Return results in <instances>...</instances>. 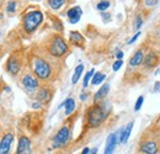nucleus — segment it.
<instances>
[{
    "instance_id": "1",
    "label": "nucleus",
    "mask_w": 160,
    "mask_h": 154,
    "mask_svg": "<svg viewBox=\"0 0 160 154\" xmlns=\"http://www.w3.org/2000/svg\"><path fill=\"white\" fill-rule=\"evenodd\" d=\"M108 116V111L103 104H94L86 114V126L90 130H95L102 126V123L106 121Z\"/></svg>"
},
{
    "instance_id": "2",
    "label": "nucleus",
    "mask_w": 160,
    "mask_h": 154,
    "mask_svg": "<svg viewBox=\"0 0 160 154\" xmlns=\"http://www.w3.org/2000/svg\"><path fill=\"white\" fill-rule=\"evenodd\" d=\"M31 69L33 72V75L38 80H43V81L49 80L52 77V72H53L51 63L40 56H35L32 58Z\"/></svg>"
},
{
    "instance_id": "3",
    "label": "nucleus",
    "mask_w": 160,
    "mask_h": 154,
    "mask_svg": "<svg viewBox=\"0 0 160 154\" xmlns=\"http://www.w3.org/2000/svg\"><path fill=\"white\" fill-rule=\"evenodd\" d=\"M70 139H72V125L64 123L53 137L52 147H53V149H57V151L64 149L68 146V143L70 142Z\"/></svg>"
},
{
    "instance_id": "4",
    "label": "nucleus",
    "mask_w": 160,
    "mask_h": 154,
    "mask_svg": "<svg viewBox=\"0 0 160 154\" xmlns=\"http://www.w3.org/2000/svg\"><path fill=\"white\" fill-rule=\"evenodd\" d=\"M42 21H43V14L40 10H33V11L27 13L23 16L22 27L26 33H32L37 30V27L42 23Z\"/></svg>"
},
{
    "instance_id": "5",
    "label": "nucleus",
    "mask_w": 160,
    "mask_h": 154,
    "mask_svg": "<svg viewBox=\"0 0 160 154\" xmlns=\"http://www.w3.org/2000/svg\"><path fill=\"white\" fill-rule=\"evenodd\" d=\"M68 43L65 42V39L63 38L59 35L53 36L49 39L48 46H47V51L52 57L59 58L63 57L67 52H68Z\"/></svg>"
},
{
    "instance_id": "6",
    "label": "nucleus",
    "mask_w": 160,
    "mask_h": 154,
    "mask_svg": "<svg viewBox=\"0 0 160 154\" xmlns=\"http://www.w3.org/2000/svg\"><path fill=\"white\" fill-rule=\"evenodd\" d=\"M139 154H159L160 153V139L158 137L149 138L143 136L138 144Z\"/></svg>"
},
{
    "instance_id": "7",
    "label": "nucleus",
    "mask_w": 160,
    "mask_h": 154,
    "mask_svg": "<svg viewBox=\"0 0 160 154\" xmlns=\"http://www.w3.org/2000/svg\"><path fill=\"white\" fill-rule=\"evenodd\" d=\"M21 84L23 86V89L28 93H35L36 90L40 89V80L31 73L23 74L21 78Z\"/></svg>"
},
{
    "instance_id": "8",
    "label": "nucleus",
    "mask_w": 160,
    "mask_h": 154,
    "mask_svg": "<svg viewBox=\"0 0 160 154\" xmlns=\"http://www.w3.org/2000/svg\"><path fill=\"white\" fill-rule=\"evenodd\" d=\"M32 141L30 139V137L26 135H20L18 139V146H16V151L15 154H32Z\"/></svg>"
},
{
    "instance_id": "9",
    "label": "nucleus",
    "mask_w": 160,
    "mask_h": 154,
    "mask_svg": "<svg viewBox=\"0 0 160 154\" xmlns=\"http://www.w3.org/2000/svg\"><path fill=\"white\" fill-rule=\"evenodd\" d=\"M21 65H22V63H21L20 58L18 57L16 54H11L10 57L8 58L6 63H5V69L10 75L15 77V75L19 74V72L21 70Z\"/></svg>"
},
{
    "instance_id": "10",
    "label": "nucleus",
    "mask_w": 160,
    "mask_h": 154,
    "mask_svg": "<svg viewBox=\"0 0 160 154\" xmlns=\"http://www.w3.org/2000/svg\"><path fill=\"white\" fill-rule=\"evenodd\" d=\"M15 141V135L12 132H6L0 138V154H11L12 143Z\"/></svg>"
},
{
    "instance_id": "11",
    "label": "nucleus",
    "mask_w": 160,
    "mask_h": 154,
    "mask_svg": "<svg viewBox=\"0 0 160 154\" xmlns=\"http://www.w3.org/2000/svg\"><path fill=\"white\" fill-rule=\"evenodd\" d=\"M118 136H120V130L117 132L111 133V135L107 137L103 154H113L116 147H117V144H118Z\"/></svg>"
},
{
    "instance_id": "12",
    "label": "nucleus",
    "mask_w": 160,
    "mask_h": 154,
    "mask_svg": "<svg viewBox=\"0 0 160 154\" xmlns=\"http://www.w3.org/2000/svg\"><path fill=\"white\" fill-rule=\"evenodd\" d=\"M159 60H160L159 53L155 52V51H152V52H149V53L144 57L143 64H144L145 68L152 69V68H155V67L159 64Z\"/></svg>"
},
{
    "instance_id": "13",
    "label": "nucleus",
    "mask_w": 160,
    "mask_h": 154,
    "mask_svg": "<svg viewBox=\"0 0 160 154\" xmlns=\"http://www.w3.org/2000/svg\"><path fill=\"white\" fill-rule=\"evenodd\" d=\"M133 125H134V122L131 121V122H128L123 128L120 130V136H118V143H120V144H124V143L128 142L131 132H132V128H133Z\"/></svg>"
},
{
    "instance_id": "14",
    "label": "nucleus",
    "mask_w": 160,
    "mask_h": 154,
    "mask_svg": "<svg viewBox=\"0 0 160 154\" xmlns=\"http://www.w3.org/2000/svg\"><path fill=\"white\" fill-rule=\"evenodd\" d=\"M81 15H82V10H81L80 6L70 8V9L68 10V13H67V16H68L70 23H77V22H79Z\"/></svg>"
},
{
    "instance_id": "15",
    "label": "nucleus",
    "mask_w": 160,
    "mask_h": 154,
    "mask_svg": "<svg viewBox=\"0 0 160 154\" xmlns=\"http://www.w3.org/2000/svg\"><path fill=\"white\" fill-rule=\"evenodd\" d=\"M36 99H37V101L41 102V104H47L52 99V91L48 88H40L37 90Z\"/></svg>"
},
{
    "instance_id": "16",
    "label": "nucleus",
    "mask_w": 160,
    "mask_h": 154,
    "mask_svg": "<svg viewBox=\"0 0 160 154\" xmlns=\"http://www.w3.org/2000/svg\"><path fill=\"white\" fill-rule=\"evenodd\" d=\"M144 52H143V49H138V51H136V53L131 57L129 59V67H132V68H136V67H139L140 64L143 63V60H144Z\"/></svg>"
},
{
    "instance_id": "17",
    "label": "nucleus",
    "mask_w": 160,
    "mask_h": 154,
    "mask_svg": "<svg viewBox=\"0 0 160 154\" xmlns=\"http://www.w3.org/2000/svg\"><path fill=\"white\" fill-rule=\"evenodd\" d=\"M108 91H110V84L106 83V84H103L100 89L96 91V94H95V96H94V102L96 104V102H100L101 100H103L105 97L107 96Z\"/></svg>"
},
{
    "instance_id": "18",
    "label": "nucleus",
    "mask_w": 160,
    "mask_h": 154,
    "mask_svg": "<svg viewBox=\"0 0 160 154\" xmlns=\"http://www.w3.org/2000/svg\"><path fill=\"white\" fill-rule=\"evenodd\" d=\"M69 39H70V42L74 46H78V47H82L84 46V37L81 36V33L78 32V31H72L69 33Z\"/></svg>"
},
{
    "instance_id": "19",
    "label": "nucleus",
    "mask_w": 160,
    "mask_h": 154,
    "mask_svg": "<svg viewBox=\"0 0 160 154\" xmlns=\"http://www.w3.org/2000/svg\"><path fill=\"white\" fill-rule=\"evenodd\" d=\"M62 106H64L65 107V116H69L72 115L73 112H74V110H75V100L73 99V97H68L62 105H60V107Z\"/></svg>"
},
{
    "instance_id": "20",
    "label": "nucleus",
    "mask_w": 160,
    "mask_h": 154,
    "mask_svg": "<svg viewBox=\"0 0 160 154\" xmlns=\"http://www.w3.org/2000/svg\"><path fill=\"white\" fill-rule=\"evenodd\" d=\"M82 72H84V65H82V64H79V65L75 68L74 74H73V78H72V83H73V84H77V83L79 81V79L81 78V74H82Z\"/></svg>"
},
{
    "instance_id": "21",
    "label": "nucleus",
    "mask_w": 160,
    "mask_h": 154,
    "mask_svg": "<svg viewBox=\"0 0 160 154\" xmlns=\"http://www.w3.org/2000/svg\"><path fill=\"white\" fill-rule=\"evenodd\" d=\"M105 78H106V75H105L103 73L96 72V73L94 74V77L91 78V85H99V84H101V83L105 80Z\"/></svg>"
},
{
    "instance_id": "22",
    "label": "nucleus",
    "mask_w": 160,
    "mask_h": 154,
    "mask_svg": "<svg viewBox=\"0 0 160 154\" xmlns=\"http://www.w3.org/2000/svg\"><path fill=\"white\" fill-rule=\"evenodd\" d=\"M65 1L67 0H48V4L53 10H58L65 4Z\"/></svg>"
},
{
    "instance_id": "23",
    "label": "nucleus",
    "mask_w": 160,
    "mask_h": 154,
    "mask_svg": "<svg viewBox=\"0 0 160 154\" xmlns=\"http://www.w3.org/2000/svg\"><path fill=\"white\" fill-rule=\"evenodd\" d=\"M94 74H95V70H94V69L89 70V72L85 74V77H84V80H82V88H88V85H89V81L91 80V78L94 77Z\"/></svg>"
},
{
    "instance_id": "24",
    "label": "nucleus",
    "mask_w": 160,
    "mask_h": 154,
    "mask_svg": "<svg viewBox=\"0 0 160 154\" xmlns=\"http://www.w3.org/2000/svg\"><path fill=\"white\" fill-rule=\"evenodd\" d=\"M108 8H110V1H108V0H101L100 3L96 5V9H98L99 11H102V13L106 11Z\"/></svg>"
},
{
    "instance_id": "25",
    "label": "nucleus",
    "mask_w": 160,
    "mask_h": 154,
    "mask_svg": "<svg viewBox=\"0 0 160 154\" xmlns=\"http://www.w3.org/2000/svg\"><path fill=\"white\" fill-rule=\"evenodd\" d=\"M144 102V96H139L136 101V105H134V111H139L142 109V105Z\"/></svg>"
},
{
    "instance_id": "26",
    "label": "nucleus",
    "mask_w": 160,
    "mask_h": 154,
    "mask_svg": "<svg viewBox=\"0 0 160 154\" xmlns=\"http://www.w3.org/2000/svg\"><path fill=\"white\" fill-rule=\"evenodd\" d=\"M16 10V3L12 0V1H10L9 4H8V8H6V11L9 13V14H12L14 11Z\"/></svg>"
},
{
    "instance_id": "27",
    "label": "nucleus",
    "mask_w": 160,
    "mask_h": 154,
    "mask_svg": "<svg viewBox=\"0 0 160 154\" xmlns=\"http://www.w3.org/2000/svg\"><path fill=\"white\" fill-rule=\"evenodd\" d=\"M122 65H123V60H122V59H117V60L113 63V65H112V69H113V72H117V70H120Z\"/></svg>"
},
{
    "instance_id": "28",
    "label": "nucleus",
    "mask_w": 160,
    "mask_h": 154,
    "mask_svg": "<svg viewBox=\"0 0 160 154\" xmlns=\"http://www.w3.org/2000/svg\"><path fill=\"white\" fill-rule=\"evenodd\" d=\"M142 25H143V19H142V16H137V18H136V21H134V28H136V30H139L140 27H142Z\"/></svg>"
},
{
    "instance_id": "29",
    "label": "nucleus",
    "mask_w": 160,
    "mask_h": 154,
    "mask_svg": "<svg viewBox=\"0 0 160 154\" xmlns=\"http://www.w3.org/2000/svg\"><path fill=\"white\" fill-rule=\"evenodd\" d=\"M158 1L159 0H145V5L147 6H154L158 4Z\"/></svg>"
},
{
    "instance_id": "30",
    "label": "nucleus",
    "mask_w": 160,
    "mask_h": 154,
    "mask_svg": "<svg viewBox=\"0 0 160 154\" xmlns=\"http://www.w3.org/2000/svg\"><path fill=\"white\" fill-rule=\"evenodd\" d=\"M139 36H140V32H137V33H136V35H134V36H133L132 38L128 41V44H132V43H133L134 41H137V38H138Z\"/></svg>"
},
{
    "instance_id": "31",
    "label": "nucleus",
    "mask_w": 160,
    "mask_h": 154,
    "mask_svg": "<svg viewBox=\"0 0 160 154\" xmlns=\"http://www.w3.org/2000/svg\"><path fill=\"white\" fill-rule=\"evenodd\" d=\"M90 152H91V149H90L89 147H84L80 154H90Z\"/></svg>"
},
{
    "instance_id": "32",
    "label": "nucleus",
    "mask_w": 160,
    "mask_h": 154,
    "mask_svg": "<svg viewBox=\"0 0 160 154\" xmlns=\"http://www.w3.org/2000/svg\"><path fill=\"white\" fill-rule=\"evenodd\" d=\"M116 58H117V59H122V58H123V52H122V51H117Z\"/></svg>"
},
{
    "instance_id": "33",
    "label": "nucleus",
    "mask_w": 160,
    "mask_h": 154,
    "mask_svg": "<svg viewBox=\"0 0 160 154\" xmlns=\"http://www.w3.org/2000/svg\"><path fill=\"white\" fill-rule=\"evenodd\" d=\"M86 99H88V94H85V93H84V94H81V95H80V100H81V101H85Z\"/></svg>"
},
{
    "instance_id": "34",
    "label": "nucleus",
    "mask_w": 160,
    "mask_h": 154,
    "mask_svg": "<svg viewBox=\"0 0 160 154\" xmlns=\"http://www.w3.org/2000/svg\"><path fill=\"white\" fill-rule=\"evenodd\" d=\"M54 154H68L67 152H64V149H58Z\"/></svg>"
},
{
    "instance_id": "35",
    "label": "nucleus",
    "mask_w": 160,
    "mask_h": 154,
    "mask_svg": "<svg viewBox=\"0 0 160 154\" xmlns=\"http://www.w3.org/2000/svg\"><path fill=\"white\" fill-rule=\"evenodd\" d=\"M32 106H33L35 109H38V107L41 106V102H33V104H32Z\"/></svg>"
},
{
    "instance_id": "36",
    "label": "nucleus",
    "mask_w": 160,
    "mask_h": 154,
    "mask_svg": "<svg viewBox=\"0 0 160 154\" xmlns=\"http://www.w3.org/2000/svg\"><path fill=\"white\" fill-rule=\"evenodd\" d=\"M90 154H98V148H94V149L90 152Z\"/></svg>"
},
{
    "instance_id": "37",
    "label": "nucleus",
    "mask_w": 160,
    "mask_h": 154,
    "mask_svg": "<svg viewBox=\"0 0 160 154\" xmlns=\"http://www.w3.org/2000/svg\"><path fill=\"white\" fill-rule=\"evenodd\" d=\"M0 100H1V96H0Z\"/></svg>"
},
{
    "instance_id": "38",
    "label": "nucleus",
    "mask_w": 160,
    "mask_h": 154,
    "mask_svg": "<svg viewBox=\"0 0 160 154\" xmlns=\"http://www.w3.org/2000/svg\"><path fill=\"white\" fill-rule=\"evenodd\" d=\"M138 154H139V153H138Z\"/></svg>"
}]
</instances>
